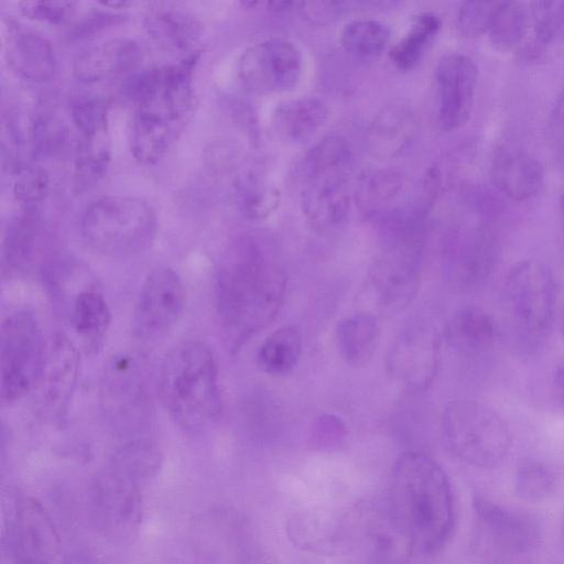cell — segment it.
I'll return each instance as SVG.
<instances>
[{
  "label": "cell",
  "mask_w": 564,
  "mask_h": 564,
  "mask_svg": "<svg viewBox=\"0 0 564 564\" xmlns=\"http://www.w3.org/2000/svg\"><path fill=\"white\" fill-rule=\"evenodd\" d=\"M72 323L88 347L97 348L111 323V312L104 296L95 290L80 291L73 304Z\"/></svg>",
  "instance_id": "cell-34"
},
{
  "label": "cell",
  "mask_w": 564,
  "mask_h": 564,
  "mask_svg": "<svg viewBox=\"0 0 564 564\" xmlns=\"http://www.w3.org/2000/svg\"><path fill=\"white\" fill-rule=\"evenodd\" d=\"M159 395L173 423L188 434L207 431L221 414L218 367L213 350L188 340L163 359Z\"/></svg>",
  "instance_id": "cell-4"
},
{
  "label": "cell",
  "mask_w": 564,
  "mask_h": 564,
  "mask_svg": "<svg viewBox=\"0 0 564 564\" xmlns=\"http://www.w3.org/2000/svg\"><path fill=\"white\" fill-rule=\"evenodd\" d=\"M13 195L24 208H34L42 202L50 189V175L42 166L20 165L15 171Z\"/></svg>",
  "instance_id": "cell-41"
},
{
  "label": "cell",
  "mask_w": 564,
  "mask_h": 564,
  "mask_svg": "<svg viewBox=\"0 0 564 564\" xmlns=\"http://www.w3.org/2000/svg\"><path fill=\"white\" fill-rule=\"evenodd\" d=\"M107 465L142 486L160 473L163 455L155 443L137 437L119 447Z\"/></svg>",
  "instance_id": "cell-31"
},
{
  "label": "cell",
  "mask_w": 564,
  "mask_h": 564,
  "mask_svg": "<svg viewBox=\"0 0 564 564\" xmlns=\"http://www.w3.org/2000/svg\"><path fill=\"white\" fill-rule=\"evenodd\" d=\"M121 20L122 15L116 13L95 11L91 14H88L82 23L76 26V35L88 34L104 28L105 25L112 24Z\"/></svg>",
  "instance_id": "cell-48"
},
{
  "label": "cell",
  "mask_w": 564,
  "mask_h": 564,
  "mask_svg": "<svg viewBox=\"0 0 564 564\" xmlns=\"http://www.w3.org/2000/svg\"><path fill=\"white\" fill-rule=\"evenodd\" d=\"M236 195L240 210L250 219L261 220L273 214L280 204V191L249 174L240 178Z\"/></svg>",
  "instance_id": "cell-39"
},
{
  "label": "cell",
  "mask_w": 564,
  "mask_h": 564,
  "mask_svg": "<svg viewBox=\"0 0 564 564\" xmlns=\"http://www.w3.org/2000/svg\"><path fill=\"white\" fill-rule=\"evenodd\" d=\"M547 130L553 148L557 152L564 153V89L552 108Z\"/></svg>",
  "instance_id": "cell-47"
},
{
  "label": "cell",
  "mask_w": 564,
  "mask_h": 564,
  "mask_svg": "<svg viewBox=\"0 0 564 564\" xmlns=\"http://www.w3.org/2000/svg\"><path fill=\"white\" fill-rule=\"evenodd\" d=\"M327 105L317 97H301L281 102L271 117L274 135L289 143L311 139L328 119Z\"/></svg>",
  "instance_id": "cell-24"
},
{
  "label": "cell",
  "mask_w": 564,
  "mask_h": 564,
  "mask_svg": "<svg viewBox=\"0 0 564 564\" xmlns=\"http://www.w3.org/2000/svg\"><path fill=\"white\" fill-rule=\"evenodd\" d=\"M444 336L456 350L466 355H477L495 345L498 327L494 317L485 310L466 306L449 317Z\"/></svg>",
  "instance_id": "cell-25"
},
{
  "label": "cell",
  "mask_w": 564,
  "mask_h": 564,
  "mask_svg": "<svg viewBox=\"0 0 564 564\" xmlns=\"http://www.w3.org/2000/svg\"><path fill=\"white\" fill-rule=\"evenodd\" d=\"M90 500L95 522L108 540L129 544L137 539L143 521L137 481L106 465L93 481Z\"/></svg>",
  "instance_id": "cell-11"
},
{
  "label": "cell",
  "mask_w": 564,
  "mask_h": 564,
  "mask_svg": "<svg viewBox=\"0 0 564 564\" xmlns=\"http://www.w3.org/2000/svg\"><path fill=\"white\" fill-rule=\"evenodd\" d=\"M83 564H86V563H83Z\"/></svg>",
  "instance_id": "cell-54"
},
{
  "label": "cell",
  "mask_w": 564,
  "mask_h": 564,
  "mask_svg": "<svg viewBox=\"0 0 564 564\" xmlns=\"http://www.w3.org/2000/svg\"><path fill=\"white\" fill-rule=\"evenodd\" d=\"M144 24L160 45L181 52L189 50L202 32V24L194 14L171 3H159L149 10Z\"/></svg>",
  "instance_id": "cell-26"
},
{
  "label": "cell",
  "mask_w": 564,
  "mask_h": 564,
  "mask_svg": "<svg viewBox=\"0 0 564 564\" xmlns=\"http://www.w3.org/2000/svg\"><path fill=\"white\" fill-rule=\"evenodd\" d=\"M348 169H297L301 205L307 223L318 231L338 227L349 209Z\"/></svg>",
  "instance_id": "cell-17"
},
{
  "label": "cell",
  "mask_w": 564,
  "mask_h": 564,
  "mask_svg": "<svg viewBox=\"0 0 564 564\" xmlns=\"http://www.w3.org/2000/svg\"><path fill=\"white\" fill-rule=\"evenodd\" d=\"M490 178L496 188L514 200L536 195L544 182L540 161L525 150L499 148L491 160Z\"/></svg>",
  "instance_id": "cell-21"
},
{
  "label": "cell",
  "mask_w": 564,
  "mask_h": 564,
  "mask_svg": "<svg viewBox=\"0 0 564 564\" xmlns=\"http://www.w3.org/2000/svg\"><path fill=\"white\" fill-rule=\"evenodd\" d=\"M496 1H466L457 15V26L462 35L474 37L488 32Z\"/></svg>",
  "instance_id": "cell-45"
},
{
  "label": "cell",
  "mask_w": 564,
  "mask_h": 564,
  "mask_svg": "<svg viewBox=\"0 0 564 564\" xmlns=\"http://www.w3.org/2000/svg\"><path fill=\"white\" fill-rule=\"evenodd\" d=\"M111 160V142L107 126L78 131L75 155V180L79 189L98 183Z\"/></svg>",
  "instance_id": "cell-28"
},
{
  "label": "cell",
  "mask_w": 564,
  "mask_h": 564,
  "mask_svg": "<svg viewBox=\"0 0 564 564\" xmlns=\"http://www.w3.org/2000/svg\"><path fill=\"white\" fill-rule=\"evenodd\" d=\"M2 40L6 59L17 75L30 82H44L54 75L56 57L44 35L9 20Z\"/></svg>",
  "instance_id": "cell-20"
},
{
  "label": "cell",
  "mask_w": 564,
  "mask_h": 564,
  "mask_svg": "<svg viewBox=\"0 0 564 564\" xmlns=\"http://www.w3.org/2000/svg\"><path fill=\"white\" fill-rule=\"evenodd\" d=\"M80 357L72 340L56 334L46 348L40 377L44 406L55 421H63L69 409L79 377Z\"/></svg>",
  "instance_id": "cell-19"
},
{
  "label": "cell",
  "mask_w": 564,
  "mask_h": 564,
  "mask_svg": "<svg viewBox=\"0 0 564 564\" xmlns=\"http://www.w3.org/2000/svg\"><path fill=\"white\" fill-rule=\"evenodd\" d=\"M302 347L300 329L295 326H283L271 333L259 347L258 366L268 375H286L297 365Z\"/></svg>",
  "instance_id": "cell-32"
},
{
  "label": "cell",
  "mask_w": 564,
  "mask_h": 564,
  "mask_svg": "<svg viewBox=\"0 0 564 564\" xmlns=\"http://www.w3.org/2000/svg\"><path fill=\"white\" fill-rule=\"evenodd\" d=\"M337 2H300L302 11L312 20L332 19L338 11Z\"/></svg>",
  "instance_id": "cell-50"
},
{
  "label": "cell",
  "mask_w": 564,
  "mask_h": 564,
  "mask_svg": "<svg viewBox=\"0 0 564 564\" xmlns=\"http://www.w3.org/2000/svg\"><path fill=\"white\" fill-rule=\"evenodd\" d=\"M441 429L453 455L475 467L498 465L511 446V433L505 420L488 405L474 400L448 403Z\"/></svg>",
  "instance_id": "cell-6"
},
{
  "label": "cell",
  "mask_w": 564,
  "mask_h": 564,
  "mask_svg": "<svg viewBox=\"0 0 564 564\" xmlns=\"http://www.w3.org/2000/svg\"><path fill=\"white\" fill-rule=\"evenodd\" d=\"M197 55L131 77L126 90L135 102L130 147L142 164L159 162L191 120L195 107L192 70Z\"/></svg>",
  "instance_id": "cell-2"
},
{
  "label": "cell",
  "mask_w": 564,
  "mask_h": 564,
  "mask_svg": "<svg viewBox=\"0 0 564 564\" xmlns=\"http://www.w3.org/2000/svg\"><path fill=\"white\" fill-rule=\"evenodd\" d=\"M441 28V18L434 12H422L414 17L405 35L390 51L392 63L401 70L414 68L435 41Z\"/></svg>",
  "instance_id": "cell-33"
},
{
  "label": "cell",
  "mask_w": 564,
  "mask_h": 564,
  "mask_svg": "<svg viewBox=\"0 0 564 564\" xmlns=\"http://www.w3.org/2000/svg\"><path fill=\"white\" fill-rule=\"evenodd\" d=\"M558 324H560L561 332L564 336V301L561 304L560 310H558Z\"/></svg>",
  "instance_id": "cell-52"
},
{
  "label": "cell",
  "mask_w": 564,
  "mask_h": 564,
  "mask_svg": "<svg viewBox=\"0 0 564 564\" xmlns=\"http://www.w3.org/2000/svg\"><path fill=\"white\" fill-rule=\"evenodd\" d=\"M547 391L551 400L564 408V361L554 366L547 379Z\"/></svg>",
  "instance_id": "cell-49"
},
{
  "label": "cell",
  "mask_w": 564,
  "mask_h": 564,
  "mask_svg": "<svg viewBox=\"0 0 564 564\" xmlns=\"http://www.w3.org/2000/svg\"><path fill=\"white\" fill-rule=\"evenodd\" d=\"M139 59L140 47L135 41L110 39L80 53L74 61L73 74L86 84L100 83L133 69Z\"/></svg>",
  "instance_id": "cell-22"
},
{
  "label": "cell",
  "mask_w": 564,
  "mask_h": 564,
  "mask_svg": "<svg viewBox=\"0 0 564 564\" xmlns=\"http://www.w3.org/2000/svg\"><path fill=\"white\" fill-rule=\"evenodd\" d=\"M74 6L69 1H23L19 3V10L29 19L59 24L69 19Z\"/></svg>",
  "instance_id": "cell-46"
},
{
  "label": "cell",
  "mask_w": 564,
  "mask_h": 564,
  "mask_svg": "<svg viewBox=\"0 0 564 564\" xmlns=\"http://www.w3.org/2000/svg\"><path fill=\"white\" fill-rule=\"evenodd\" d=\"M477 513L490 536L503 547L521 552L535 540L534 527L527 518L496 503L477 501Z\"/></svg>",
  "instance_id": "cell-30"
},
{
  "label": "cell",
  "mask_w": 564,
  "mask_h": 564,
  "mask_svg": "<svg viewBox=\"0 0 564 564\" xmlns=\"http://www.w3.org/2000/svg\"><path fill=\"white\" fill-rule=\"evenodd\" d=\"M388 485L386 502L415 553L440 550L455 521L453 491L442 466L423 453H404L394 460Z\"/></svg>",
  "instance_id": "cell-3"
},
{
  "label": "cell",
  "mask_w": 564,
  "mask_h": 564,
  "mask_svg": "<svg viewBox=\"0 0 564 564\" xmlns=\"http://www.w3.org/2000/svg\"><path fill=\"white\" fill-rule=\"evenodd\" d=\"M379 336L377 317L367 311L345 317L336 328L339 354L352 366L369 362L378 347Z\"/></svg>",
  "instance_id": "cell-27"
},
{
  "label": "cell",
  "mask_w": 564,
  "mask_h": 564,
  "mask_svg": "<svg viewBox=\"0 0 564 564\" xmlns=\"http://www.w3.org/2000/svg\"><path fill=\"white\" fill-rule=\"evenodd\" d=\"M503 304L521 339L528 344L543 339L556 311V285L549 268L534 259L513 264L503 282Z\"/></svg>",
  "instance_id": "cell-7"
},
{
  "label": "cell",
  "mask_w": 564,
  "mask_h": 564,
  "mask_svg": "<svg viewBox=\"0 0 564 564\" xmlns=\"http://www.w3.org/2000/svg\"><path fill=\"white\" fill-rule=\"evenodd\" d=\"M388 28L375 20H356L345 25L340 41L344 48L360 58L379 56L388 45Z\"/></svg>",
  "instance_id": "cell-37"
},
{
  "label": "cell",
  "mask_w": 564,
  "mask_h": 564,
  "mask_svg": "<svg viewBox=\"0 0 564 564\" xmlns=\"http://www.w3.org/2000/svg\"><path fill=\"white\" fill-rule=\"evenodd\" d=\"M419 131L415 112L404 102L384 106L368 131V148L378 159H392L408 150Z\"/></svg>",
  "instance_id": "cell-23"
},
{
  "label": "cell",
  "mask_w": 564,
  "mask_h": 564,
  "mask_svg": "<svg viewBox=\"0 0 564 564\" xmlns=\"http://www.w3.org/2000/svg\"><path fill=\"white\" fill-rule=\"evenodd\" d=\"M69 111L77 131L108 124V104L97 95H76L70 100Z\"/></svg>",
  "instance_id": "cell-43"
},
{
  "label": "cell",
  "mask_w": 564,
  "mask_h": 564,
  "mask_svg": "<svg viewBox=\"0 0 564 564\" xmlns=\"http://www.w3.org/2000/svg\"><path fill=\"white\" fill-rule=\"evenodd\" d=\"M441 357V338L431 326L419 325L402 332L387 355V369L410 390L424 391L433 382Z\"/></svg>",
  "instance_id": "cell-16"
},
{
  "label": "cell",
  "mask_w": 564,
  "mask_h": 564,
  "mask_svg": "<svg viewBox=\"0 0 564 564\" xmlns=\"http://www.w3.org/2000/svg\"><path fill=\"white\" fill-rule=\"evenodd\" d=\"M39 231L34 208H24L7 225L2 240V275L11 276L31 262Z\"/></svg>",
  "instance_id": "cell-29"
},
{
  "label": "cell",
  "mask_w": 564,
  "mask_h": 564,
  "mask_svg": "<svg viewBox=\"0 0 564 564\" xmlns=\"http://www.w3.org/2000/svg\"><path fill=\"white\" fill-rule=\"evenodd\" d=\"M435 79L440 127L445 131L456 130L468 121L473 110L477 66L464 54H448L438 61Z\"/></svg>",
  "instance_id": "cell-18"
},
{
  "label": "cell",
  "mask_w": 564,
  "mask_h": 564,
  "mask_svg": "<svg viewBox=\"0 0 564 564\" xmlns=\"http://www.w3.org/2000/svg\"><path fill=\"white\" fill-rule=\"evenodd\" d=\"M100 401L106 419L121 433L140 432L151 416V399L137 358L112 356L105 366Z\"/></svg>",
  "instance_id": "cell-10"
},
{
  "label": "cell",
  "mask_w": 564,
  "mask_h": 564,
  "mask_svg": "<svg viewBox=\"0 0 564 564\" xmlns=\"http://www.w3.org/2000/svg\"><path fill=\"white\" fill-rule=\"evenodd\" d=\"M555 476L543 463L527 462L516 476L517 492L527 500H541L554 491Z\"/></svg>",
  "instance_id": "cell-42"
},
{
  "label": "cell",
  "mask_w": 564,
  "mask_h": 564,
  "mask_svg": "<svg viewBox=\"0 0 564 564\" xmlns=\"http://www.w3.org/2000/svg\"><path fill=\"white\" fill-rule=\"evenodd\" d=\"M528 28V12L516 1L497 2L488 29L490 42L501 51H508L521 43Z\"/></svg>",
  "instance_id": "cell-35"
},
{
  "label": "cell",
  "mask_w": 564,
  "mask_h": 564,
  "mask_svg": "<svg viewBox=\"0 0 564 564\" xmlns=\"http://www.w3.org/2000/svg\"><path fill=\"white\" fill-rule=\"evenodd\" d=\"M289 535L294 542L311 551L332 552L339 546V520L299 516L289 524Z\"/></svg>",
  "instance_id": "cell-38"
},
{
  "label": "cell",
  "mask_w": 564,
  "mask_h": 564,
  "mask_svg": "<svg viewBox=\"0 0 564 564\" xmlns=\"http://www.w3.org/2000/svg\"><path fill=\"white\" fill-rule=\"evenodd\" d=\"M80 231L95 251L123 258L144 250L156 234V215L148 202L132 196H105L83 213Z\"/></svg>",
  "instance_id": "cell-5"
},
{
  "label": "cell",
  "mask_w": 564,
  "mask_h": 564,
  "mask_svg": "<svg viewBox=\"0 0 564 564\" xmlns=\"http://www.w3.org/2000/svg\"><path fill=\"white\" fill-rule=\"evenodd\" d=\"M238 73L241 82L253 91L286 93L293 90L301 80L302 53L289 40H263L252 44L241 54Z\"/></svg>",
  "instance_id": "cell-14"
},
{
  "label": "cell",
  "mask_w": 564,
  "mask_h": 564,
  "mask_svg": "<svg viewBox=\"0 0 564 564\" xmlns=\"http://www.w3.org/2000/svg\"><path fill=\"white\" fill-rule=\"evenodd\" d=\"M1 400L12 403L39 382L46 348L39 324L28 312L8 315L1 324Z\"/></svg>",
  "instance_id": "cell-9"
},
{
  "label": "cell",
  "mask_w": 564,
  "mask_h": 564,
  "mask_svg": "<svg viewBox=\"0 0 564 564\" xmlns=\"http://www.w3.org/2000/svg\"><path fill=\"white\" fill-rule=\"evenodd\" d=\"M339 546L360 564H406L413 543L387 502H362L339 520Z\"/></svg>",
  "instance_id": "cell-8"
},
{
  "label": "cell",
  "mask_w": 564,
  "mask_h": 564,
  "mask_svg": "<svg viewBox=\"0 0 564 564\" xmlns=\"http://www.w3.org/2000/svg\"><path fill=\"white\" fill-rule=\"evenodd\" d=\"M68 138V128L55 112L40 110L30 124V143L34 156L47 158L57 154Z\"/></svg>",
  "instance_id": "cell-40"
},
{
  "label": "cell",
  "mask_w": 564,
  "mask_h": 564,
  "mask_svg": "<svg viewBox=\"0 0 564 564\" xmlns=\"http://www.w3.org/2000/svg\"><path fill=\"white\" fill-rule=\"evenodd\" d=\"M6 522L8 546L15 564H63L59 535L39 500L15 496Z\"/></svg>",
  "instance_id": "cell-12"
},
{
  "label": "cell",
  "mask_w": 564,
  "mask_h": 564,
  "mask_svg": "<svg viewBox=\"0 0 564 564\" xmlns=\"http://www.w3.org/2000/svg\"><path fill=\"white\" fill-rule=\"evenodd\" d=\"M404 186V176L394 169H383L372 173L365 185V197L371 205H380L395 199Z\"/></svg>",
  "instance_id": "cell-44"
},
{
  "label": "cell",
  "mask_w": 564,
  "mask_h": 564,
  "mask_svg": "<svg viewBox=\"0 0 564 564\" xmlns=\"http://www.w3.org/2000/svg\"><path fill=\"white\" fill-rule=\"evenodd\" d=\"M186 292L180 275L170 268L155 269L145 278L134 308L132 329L142 340L164 336L180 319Z\"/></svg>",
  "instance_id": "cell-15"
},
{
  "label": "cell",
  "mask_w": 564,
  "mask_h": 564,
  "mask_svg": "<svg viewBox=\"0 0 564 564\" xmlns=\"http://www.w3.org/2000/svg\"><path fill=\"white\" fill-rule=\"evenodd\" d=\"M286 289L282 268L254 245L243 243L221 262L215 282L221 328L240 347L278 315Z\"/></svg>",
  "instance_id": "cell-1"
},
{
  "label": "cell",
  "mask_w": 564,
  "mask_h": 564,
  "mask_svg": "<svg viewBox=\"0 0 564 564\" xmlns=\"http://www.w3.org/2000/svg\"><path fill=\"white\" fill-rule=\"evenodd\" d=\"M421 281L420 252L414 246L392 248L367 273L365 295L379 313H398L413 301Z\"/></svg>",
  "instance_id": "cell-13"
},
{
  "label": "cell",
  "mask_w": 564,
  "mask_h": 564,
  "mask_svg": "<svg viewBox=\"0 0 564 564\" xmlns=\"http://www.w3.org/2000/svg\"><path fill=\"white\" fill-rule=\"evenodd\" d=\"M562 541H563V544H564V521H563V525H562Z\"/></svg>",
  "instance_id": "cell-53"
},
{
  "label": "cell",
  "mask_w": 564,
  "mask_h": 564,
  "mask_svg": "<svg viewBox=\"0 0 564 564\" xmlns=\"http://www.w3.org/2000/svg\"><path fill=\"white\" fill-rule=\"evenodd\" d=\"M534 41L525 52L538 57L551 45L564 41V1H536L531 4Z\"/></svg>",
  "instance_id": "cell-36"
},
{
  "label": "cell",
  "mask_w": 564,
  "mask_h": 564,
  "mask_svg": "<svg viewBox=\"0 0 564 564\" xmlns=\"http://www.w3.org/2000/svg\"><path fill=\"white\" fill-rule=\"evenodd\" d=\"M560 217H561L562 230H563V235H564V191L560 197Z\"/></svg>",
  "instance_id": "cell-51"
}]
</instances>
